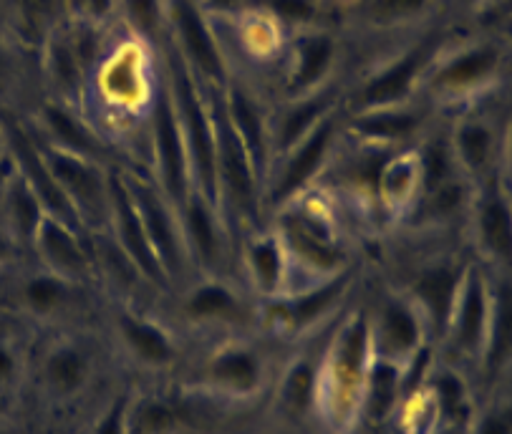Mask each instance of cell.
<instances>
[{"mask_svg": "<svg viewBox=\"0 0 512 434\" xmlns=\"http://www.w3.org/2000/svg\"><path fill=\"white\" fill-rule=\"evenodd\" d=\"M46 376L53 387H59L61 392H71L86 379L84 356L74 349L53 351L46 361Z\"/></svg>", "mask_w": 512, "mask_h": 434, "instance_id": "f1b7e54d", "label": "cell"}, {"mask_svg": "<svg viewBox=\"0 0 512 434\" xmlns=\"http://www.w3.org/2000/svg\"><path fill=\"white\" fill-rule=\"evenodd\" d=\"M28 248L41 258L43 268L56 273V276L79 278L89 270L91 255L81 240V230L71 228L59 217H43Z\"/></svg>", "mask_w": 512, "mask_h": 434, "instance_id": "9c48e42d", "label": "cell"}, {"mask_svg": "<svg viewBox=\"0 0 512 434\" xmlns=\"http://www.w3.org/2000/svg\"><path fill=\"white\" fill-rule=\"evenodd\" d=\"M106 228H109V235L117 243V248L137 268L139 276L149 278L152 283L167 281L162 268H159L157 255H154L152 245H149L147 230H144L137 205H134L122 177H111V210Z\"/></svg>", "mask_w": 512, "mask_h": 434, "instance_id": "ba28073f", "label": "cell"}, {"mask_svg": "<svg viewBox=\"0 0 512 434\" xmlns=\"http://www.w3.org/2000/svg\"><path fill=\"white\" fill-rule=\"evenodd\" d=\"M13 376H16V354L11 346L0 341V384L11 382Z\"/></svg>", "mask_w": 512, "mask_h": 434, "instance_id": "f35d334b", "label": "cell"}, {"mask_svg": "<svg viewBox=\"0 0 512 434\" xmlns=\"http://www.w3.org/2000/svg\"><path fill=\"white\" fill-rule=\"evenodd\" d=\"M439 389V399H442L444 407L452 412V409H457L462 404V387L457 384V379L454 376H444L442 382L437 384Z\"/></svg>", "mask_w": 512, "mask_h": 434, "instance_id": "74e56055", "label": "cell"}, {"mask_svg": "<svg viewBox=\"0 0 512 434\" xmlns=\"http://www.w3.org/2000/svg\"><path fill=\"white\" fill-rule=\"evenodd\" d=\"M366 349H369V334H366V323L356 321L349 331L344 334L341 341V349H338V361H336V376L338 387L349 392L359 382L361 371H364V359Z\"/></svg>", "mask_w": 512, "mask_h": 434, "instance_id": "7402d4cb", "label": "cell"}, {"mask_svg": "<svg viewBox=\"0 0 512 434\" xmlns=\"http://www.w3.org/2000/svg\"><path fill=\"white\" fill-rule=\"evenodd\" d=\"M462 270L447 263H434L424 268L417 276V281H414V298L422 303V308L429 313L437 329H444L449 323V313H452L454 298H457Z\"/></svg>", "mask_w": 512, "mask_h": 434, "instance_id": "5bb4252c", "label": "cell"}, {"mask_svg": "<svg viewBox=\"0 0 512 434\" xmlns=\"http://www.w3.org/2000/svg\"><path fill=\"white\" fill-rule=\"evenodd\" d=\"M323 117V99H311L306 104L296 106L291 112L286 114L283 124L278 129V137H275V144H278L280 152H286L291 149L298 139L306 137Z\"/></svg>", "mask_w": 512, "mask_h": 434, "instance_id": "83f0119b", "label": "cell"}, {"mask_svg": "<svg viewBox=\"0 0 512 434\" xmlns=\"http://www.w3.org/2000/svg\"><path fill=\"white\" fill-rule=\"evenodd\" d=\"M273 8L286 21H308L313 16L311 0H273Z\"/></svg>", "mask_w": 512, "mask_h": 434, "instance_id": "d590c367", "label": "cell"}, {"mask_svg": "<svg viewBox=\"0 0 512 434\" xmlns=\"http://www.w3.org/2000/svg\"><path fill=\"white\" fill-rule=\"evenodd\" d=\"M177 101L182 112V134L187 137V154H190L192 185L207 202L220 210V192H217L215 175V129L210 127V119L205 117L200 99L192 89L190 79L177 69ZM222 212V210H220Z\"/></svg>", "mask_w": 512, "mask_h": 434, "instance_id": "5b68a950", "label": "cell"}, {"mask_svg": "<svg viewBox=\"0 0 512 434\" xmlns=\"http://www.w3.org/2000/svg\"><path fill=\"white\" fill-rule=\"evenodd\" d=\"M6 74H8V51L0 46V81L6 79Z\"/></svg>", "mask_w": 512, "mask_h": 434, "instance_id": "f6af8a7d", "label": "cell"}, {"mask_svg": "<svg viewBox=\"0 0 512 434\" xmlns=\"http://www.w3.org/2000/svg\"><path fill=\"white\" fill-rule=\"evenodd\" d=\"M230 124H233L235 134L243 142L245 152L250 154L253 165L258 167V172H263L265 167V137H263V124H260L258 112L255 106L245 99V94L235 91L233 99H230Z\"/></svg>", "mask_w": 512, "mask_h": 434, "instance_id": "ffe728a7", "label": "cell"}, {"mask_svg": "<svg viewBox=\"0 0 512 434\" xmlns=\"http://www.w3.org/2000/svg\"><path fill=\"white\" fill-rule=\"evenodd\" d=\"M427 6V0H374L371 13L379 21H402Z\"/></svg>", "mask_w": 512, "mask_h": 434, "instance_id": "e575fe53", "label": "cell"}, {"mask_svg": "<svg viewBox=\"0 0 512 434\" xmlns=\"http://www.w3.org/2000/svg\"><path fill=\"white\" fill-rule=\"evenodd\" d=\"M359 132L366 137L384 139V142H396V139H404L414 132L417 127V117L414 114L404 112H379L371 114V117L359 119Z\"/></svg>", "mask_w": 512, "mask_h": 434, "instance_id": "f546056e", "label": "cell"}, {"mask_svg": "<svg viewBox=\"0 0 512 434\" xmlns=\"http://www.w3.org/2000/svg\"><path fill=\"white\" fill-rule=\"evenodd\" d=\"M177 212H180L190 258H200L202 263L210 265L220 263V258L225 255V233H222L220 223L222 212L212 202H207V197L200 195L197 190H192L182 200Z\"/></svg>", "mask_w": 512, "mask_h": 434, "instance_id": "8fae6325", "label": "cell"}, {"mask_svg": "<svg viewBox=\"0 0 512 434\" xmlns=\"http://www.w3.org/2000/svg\"><path fill=\"white\" fill-rule=\"evenodd\" d=\"M21 296L33 311H51V308L61 306L69 296V278L56 276L51 270L43 268L36 276H28L23 281Z\"/></svg>", "mask_w": 512, "mask_h": 434, "instance_id": "d4e9b609", "label": "cell"}, {"mask_svg": "<svg viewBox=\"0 0 512 434\" xmlns=\"http://www.w3.org/2000/svg\"><path fill=\"white\" fill-rule=\"evenodd\" d=\"M53 0H23V8L31 13V21H38V18H46V13H51Z\"/></svg>", "mask_w": 512, "mask_h": 434, "instance_id": "b9f144b4", "label": "cell"}, {"mask_svg": "<svg viewBox=\"0 0 512 434\" xmlns=\"http://www.w3.org/2000/svg\"><path fill=\"white\" fill-rule=\"evenodd\" d=\"M53 56V74H56V79L61 81L64 86H76V81H79V69H81V61L79 56H76L74 46H66V43H59V46H53L51 51Z\"/></svg>", "mask_w": 512, "mask_h": 434, "instance_id": "836d02e7", "label": "cell"}, {"mask_svg": "<svg viewBox=\"0 0 512 434\" xmlns=\"http://www.w3.org/2000/svg\"><path fill=\"white\" fill-rule=\"evenodd\" d=\"M137 205L142 225L147 230L149 245L159 260L164 278H180L185 273V265L190 260L185 230L180 223V212L167 197L162 195L157 185L142 180V177H122Z\"/></svg>", "mask_w": 512, "mask_h": 434, "instance_id": "7a4b0ae2", "label": "cell"}, {"mask_svg": "<svg viewBox=\"0 0 512 434\" xmlns=\"http://www.w3.org/2000/svg\"><path fill=\"white\" fill-rule=\"evenodd\" d=\"M333 59V43L328 38H308L298 51V66H296V84L298 86H313L321 81L326 69L331 66Z\"/></svg>", "mask_w": 512, "mask_h": 434, "instance_id": "4316f807", "label": "cell"}, {"mask_svg": "<svg viewBox=\"0 0 512 434\" xmlns=\"http://www.w3.org/2000/svg\"><path fill=\"white\" fill-rule=\"evenodd\" d=\"M0 306H3V301H0Z\"/></svg>", "mask_w": 512, "mask_h": 434, "instance_id": "c3c4849f", "label": "cell"}, {"mask_svg": "<svg viewBox=\"0 0 512 434\" xmlns=\"http://www.w3.org/2000/svg\"><path fill=\"white\" fill-rule=\"evenodd\" d=\"M154 162H157V182L162 195L175 207L182 205L187 195L195 190L192 185L190 154H187L185 134L175 117V109L167 101H159L154 112Z\"/></svg>", "mask_w": 512, "mask_h": 434, "instance_id": "8992f818", "label": "cell"}, {"mask_svg": "<svg viewBox=\"0 0 512 434\" xmlns=\"http://www.w3.org/2000/svg\"><path fill=\"white\" fill-rule=\"evenodd\" d=\"M467 220H470V238L477 255L495 265H507L512 248V223L507 187L500 177L472 187L467 202Z\"/></svg>", "mask_w": 512, "mask_h": 434, "instance_id": "3957f363", "label": "cell"}, {"mask_svg": "<svg viewBox=\"0 0 512 434\" xmlns=\"http://www.w3.org/2000/svg\"><path fill=\"white\" fill-rule=\"evenodd\" d=\"M8 172H11V162H3V165H0V190H3V182H6Z\"/></svg>", "mask_w": 512, "mask_h": 434, "instance_id": "bcb514c9", "label": "cell"}, {"mask_svg": "<svg viewBox=\"0 0 512 434\" xmlns=\"http://www.w3.org/2000/svg\"><path fill=\"white\" fill-rule=\"evenodd\" d=\"M477 434H510V422H507V414H490V417L480 424Z\"/></svg>", "mask_w": 512, "mask_h": 434, "instance_id": "60d3db41", "label": "cell"}, {"mask_svg": "<svg viewBox=\"0 0 512 434\" xmlns=\"http://www.w3.org/2000/svg\"><path fill=\"white\" fill-rule=\"evenodd\" d=\"M424 61V51H412L407 53L402 61H396L391 69H386L384 74L376 76L369 86L361 94V101L366 106H386L399 101L402 96H407L409 86L417 79V71Z\"/></svg>", "mask_w": 512, "mask_h": 434, "instance_id": "e0dca14e", "label": "cell"}, {"mask_svg": "<svg viewBox=\"0 0 512 434\" xmlns=\"http://www.w3.org/2000/svg\"><path fill=\"white\" fill-rule=\"evenodd\" d=\"M43 117L48 122V132L53 134L56 139V147L66 149V152L81 154L86 159H96L99 157V142L71 117L69 112H64L61 106L48 104L43 109Z\"/></svg>", "mask_w": 512, "mask_h": 434, "instance_id": "d6986e66", "label": "cell"}, {"mask_svg": "<svg viewBox=\"0 0 512 434\" xmlns=\"http://www.w3.org/2000/svg\"><path fill=\"white\" fill-rule=\"evenodd\" d=\"M119 429H122V417H119V412H114L101 427V434H119Z\"/></svg>", "mask_w": 512, "mask_h": 434, "instance_id": "7bdbcfd3", "label": "cell"}, {"mask_svg": "<svg viewBox=\"0 0 512 434\" xmlns=\"http://www.w3.org/2000/svg\"><path fill=\"white\" fill-rule=\"evenodd\" d=\"M233 3L235 0H212V6H217V8H230Z\"/></svg>", "mask_w": 512, "mask_h": 434, "instance_id": "7dc6e473", "label": "cell"}, {"mask_svg": "<svg viewBox=\"0 0 512 434\" xmlns=\"http://www.w3.org/2000/svg\"><path fill=\"white\" fill-rule=\"evenodd\" d=\"M396 397V374L389 364H379L371 371L369 382V412L374 419L386 417Z\"/></svg>", "mask_w": 512, "mask_h": 434, "instance_id": "4dcf8cb0", "label": "cell"}, {"mask_svg": "<svg viewBox=\"0 0 512 434\" xmlns=\"http://www.w3.org/2000/svg\"><path fill=\"white\" fill-rule=\"evenodd\" d=\"M452 162L462 180L470 187L490 180L495 175L497 139L490 127L480 122H467L454 132V142L449 147Z\"/></svg>", "mask_w": 512, "mask_h": 434, "instance_id": "7c38bea8", "label": "cell"}, {"mask_svg": "<svg viewBox=\"0 0 512 434\" xmlns=\"http://www.w3.org/2000/svg\"><path fill=\"white\" fill-rule=\"evenodd\" d=\"M122 329L127 341L132 344V349L142 356L149 364H164V361L172 359V346H169L167 336L152 326V323L137 321L132 316L122 318Z\"/></svg>", "mask_w": 512, "mask_h": 434, "instance_id": "603a6c76", "label": "cell"}, {"mask_svg": "<svg viewBox=\"0 0 512 434\" xmlns=\"http://www.w3.org/2000/svg\"><path fill=\"white\" fill-rule=\"evenodd\" d=\"M487 278L480 265H467L462 270L460 288L449 318L454 316V331H457V344L465 351H475L487 334Z\"/></svg>", "mask_w": 512, "mask_h": 434, "instance_id": "30bf717a", "label": "cell"}, {"mask_svg": "<svg viewBox=\"0 0 512 434\" xmlns=\"http://www.w3.org/2000/svg\"><path fill=\"white\" fill-rule=\"evenodd\" d=\"M333 139V122L321 119L303 139H298L291 149H286V159L280 162L275 177L268 182V195L275 207L296 200L321 172L326 162L328 147Z\"/></svg>", "mask_w": 512, "mask_h": 434, "instance_id": "52a82bcc", "label": "cell"}, {"mask_svg": "<svg viewBox=\"0 0 512 434\" xmlns=\"http://www.w3.org/2000/svg\"><path fill=\"white\" fill-rule=\"evenodd\" d=\"M235 308H238V301H235L233 291L222 283H202L187 298V311L195 318L233 316Z\"/></svg>", "mask_w": 512, "mask_h": 434, "instance_id": "484cf974", "label": "cell"}, {"mask_svg": "<svg viewBox=\"0 0 512 434\" xmlns=\"http://www.w3.org/2000/svg\"><path fill=\"white\" fill-rule=\"evenodd\" d=\"M379 336L391 354H407L417 346L419 323L404 303H389L381 313Z\"/></svg>", "mask_w": 512, "mask_h": 434, "instance_id": "44dd1931", "label": "cell"}, {"mask_svg": "<svg viewBox=\"0 0 512 434\" xmlns=\"http://www.w3.org/2000/svg\"><path fill=\"white\" fill-rule=\"evenodd\" d=\"M497 69V51L495 48H472L462 53L454 61H449L437 74V86L442 89H467L472 84H480L482 79Z\"/></svg>", "mask_w": 512, "mask_h": 434, "instance_id": "ac0fdd59", "label": "cell"}, {"mask_svg": "<svg viewBox=\"0 0 512 434\" xmlns=\"http://www.w3.org/2000/svg\"><path fill=\"white\" fill-rule=\"evenodd\" d=\"M212 376L217 382L227 384V387L240 389V392H248L258 384V361L248 351H225L222 356H217L215 364H212Z\"/></svg>", "mask_w": 512, "mask_h": 434, "instance_id": "cb8c5ba5", "label": "cell"}, {"mask_svg": "<svg viewBox=\"0 0 512 434\" xmlns=\"http://www.w3.org/2000/svg\"><path fill=\"white\" fill-rule=\"evenodd\" d=\"M132 16L144 31H154L157 28V0H129Z\"/></svg>", "mask_w": 512, "mask_h": 434, "instance_id": "8d00e7d4", "label": "cell"}, {"mask_svg": "<svg viewBox=\"0 0 512 434\" xmlns=\"http://www.w3.org/2000/svg\"><path fill=\"white\" fill-rule=\"evenodd\" d=\"M376 195L386 205V210L402 212L419 202L422 195V167L419 157L402 154V157H386L376 177Z\"/></svg>", "mask_w": 512, "mask_h": 434, "instance_id": "4fadbf2b", "label": "cell"}, {"mask_svg": "<svg viewBox=\"0 0 512 434\" xmlns=\"http://www.w3.org/2000/svg\"><path fill=\"white\" fill-rule=\"evenodd\" d=\"M18 248H21V245L11 238V233H8V230L3 228V223H0V268H6V265L16 258Z\"/></svg>", "mask_w": 512, "mask_h": 434, "instance_id": "ab89813d", "label": "cell"}, {"mask_svg": "<svg viewBox=\"0 0 512 434\" xmlns=\"http://www.w3.org/2000/svg\"><path fill=\"white\" fill-rule=\"evenodd\" d=\"M175 427V412L162 402H147L134 417V434H169Z\"/></svg>", "mask_w": 512, "mask_h": 434, "instance_id": "1f68e13d", "label": "cell"}, {"mask_svg": "<svg viewBox=\"0 0 512 434\" xmlns=\"http://www.w3.org/2000/svg\"><path fill=\"white\" fill-rule=\"evenodd\" d=\"M41 154L71 210L79 217L81 230H104L111 210V177L99 170L96 159H86L66 149L41 147Z\"/></svg>", "mask_w": 512, "mask_h": 434, "instance_id": "6da1fadb", "label": "cell"}, {"mask_svg": "<svg viewBox=\"0 0 512 434\" xmlns=\"http://www.w3.org/2000/svg\"><path fill=\"white\" fill-rule=\"evenodd\" d=\"M245 265H248V273L255 286L265 293L278 291L291 273L288 253L275 230L253 235L245 243Z\"/></svg>", "mask_w": 512, "mask_h": 434, "instance_id": "9a60e30c", "label": "cell"}, {"mask_svg": "<svg viewBox=\"0 0 512 434\" xmlns=\"http://www.w3.org/2000/svg\"><path fill=\"white\" fill-rule=\"evenodd\" d=\"M3 162H8V139L3 127H0V165H3Z\"/></svg>", "mask_w": 512, "mask_h": 434, "instance_id": "ee69618b", "label": "cell"}, {"mask_svg": "<svg viewBox=\"0 0 512 434\" xmlns=\"http://www.w3.org/2000/svg\"><path fill=\"white\" fill-rule=\"evenodd\" d=\"M313 371L308 366H296L286 382V402L293 412H303L311 402Z\"/></svg>", "mask_w": 512, "mask_h": 434, "instance_id": "d6a6232c", "label": "cell"}, {"mask_svg": "<svg viewBox=\"0 0 512 434\" xmlns=\"http://www.w3.org/2000/svg\"><path fill=\"white\" fill-rule=\"evenodd\" d=\"M215 175L220 210L225 202L243 215H255L260 205V172L235 134L230 119L215 127Z\"/></svg>", "mask_w": 512, "mask_h": 434, "instance_id": "277c9868", "label": "cell"}, {"mask_svg": "<svg viewBox=\"0 0 512 434\" xmlns=\"http://www.w3.org/2000/svg\"><path fill=\"white\" fill-rule=\"evenodd\" d=\"M175 18L177 28H180L182 43H185L190 59L200 66V71H205L207 76H215L220 79L222 76V61L220 53H217L215 41H212L210 31L205 28L202 18L197 16L195 8L187 3V0H177L175 6Z\"/></svg>", "mask_w": 512, "mask_h": 434, "instance_id": "2e32d148", "label": "cell"}]
</instances>
